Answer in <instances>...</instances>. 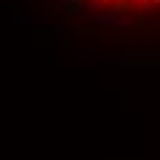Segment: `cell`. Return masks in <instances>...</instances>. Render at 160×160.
Returning a JSON list of instances; mask_svg holds the SVG:
<instances>
[{"instance_id":"obj_1","label":"cell","mask_w":160,"mask_h":160,"mask_svg":"<svg viewBox=\"0 0 160 160\" xmlns=\"http://www.w3.org/2000/svg\"><path fill=\"white\" fill-rule=\"evenodd\" d=\"M130 6H135V8H138V6H141V3H146V0H127Z\"/></svg>"},{"instance_id":"obj_2","label":"cell","mask_w":160,"mask_h":160,"mask_svg":"<svg viewBox=\"0 0 160 160\" xmlns=\"http://www.w3.org/2000/svg\"><path fill=\"white\" fill-rule=\"evenodd\" d=\"M102 3H113V0H102Z\"/></svg>"}]
</instances>
